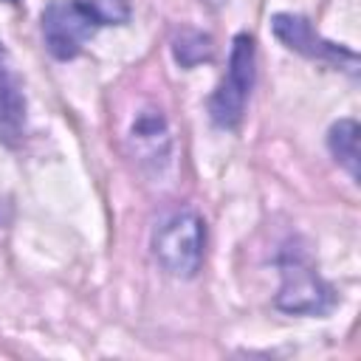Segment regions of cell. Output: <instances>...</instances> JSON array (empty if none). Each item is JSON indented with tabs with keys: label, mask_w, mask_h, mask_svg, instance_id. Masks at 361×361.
Instances as JSON below:
<instances>
[{
	"label": "cell",
	"mask_w": 361,
	"mask_h": 361,
	"mask_svg": "<svg viewBox=\"0 0 361 361\" xmlns=\"http://www.w3.org/2000/svg\"><path fill=\"white\" fill-rule=\"evenodd\" d=\"M206 248V223L195 209H172L164 214L152 231V254L158 265L180 279H189L200 271Z\"/></svg>",
	"instance_id": "cell-1"
},
{
	"label": "cell",
	"mask_w": 361,
	"mask_h": 361,
	"mask_svg": "<svg viewBox=\"0 0 361 361\" xmlns=\"http://www.w3.org/2000/svg\"><path fill=\"white\" fill-rule=\"evenodd\" d=\"M175 59L186 68H192L203 59H212V39L200 31H183L175 39Z\"/></svg>",
	"instance_id": "cell-10"
},
{
	"label": "cell",
	"mask_w": 361,
	"mask_h": 361,
	"mask_svg": "<svg viewBox=\"0 0 361 361\" xmlns=\"http://www.w3.org/2000/svg\"><path fill=\"white\" fill-rule=\"evenodd\" d=\"M124 144H127V152L133 155V161L152 175H161L166 166H172L169 124H166V116L161 113V107H155L152 102H141L135 107V113L130 116L127 130H124Z\"/></svg>",
	"instance_id": "cell-4"
},
{
	"label": "cell",
	"mask_w": 361,
	"mask_h": 361,
	"mask_svg": "<svg viewBox=\"0 0 361 361\" xmlns=\"http://www.w3.org/2000/svg\"><path fill=\"white\" fill-rule=\"evenodd\" d=\"M6 3H17V0H6Z\"/></svg>",
	"instance_id": "cell-11"
},
{
	"label": "cell",
	"mask_w": 361,
	"mask_h": 361,
	"mask_svg": "<svg viewBox=\"0 0 361 361\" xmlns=\"http://www.w3.org/2000/svg\"><path fill=\"white\" fill-rule=\"evenodd\" d=\"M271 28H274L279 42H285L290 51H296V54H302L307 59H319V62H327L333 68H344L350 73L358 71V54L355 51L319 37L313 31L310 20H305L299 14H274L271 17Z\"/></svg>",
	"instance_id": "cell-5"
},
{
	"label": "cell",
	"mask_w": 361,
	"mask_h": 361,
	"mask_svg": "<svg viewBox=\"0 0 361 361\" xmlns=\"http://www.w3.org/2000/svg\"><path fill=\"white\" fill-rule=\"evenodd\" d=\"M254 87V39L248 34H237L228 54V68L214 96L209 99V116L217 127L231 130L240 124L248 93Z\"/></svg>",
	"instance_id": "cell-3"
},
{
	"label": "cell",
	"mask_w": 361,
	"mask_h": 361,
	"mask_svg": "<svg viewBox=\"0 0 361 361\" xmlns=\"http://www.w3.org/2000/svg\"><path fill=\"white\" fill-rule=\"evenodd\" d=\"M25 135V93L23 79L0 42V144L17 147Z\"/></svg>",
	"instance_id": "cell-7"
},
{
	"label": "cell",
	"mask_w": 361,
	"mask_h": 361,
	"mask_svg": "<svg viewBox=\"0 0 361 361\" xmlns=\"http://www.w3.org/2000/svg\"><path fill=\"white\" fill-rule=\"evenodd\" d=\"M327 147L333 158L350 172L353 180H358V166H361V149H358V124L353 118H341L330 127Z\"/></svg>",
	"instance_id": "cell-8"
},
{
	"label": "cell",
	"mask_w": 361,
	"mask_h": 361,
	"mask_svg": "<svg viewBox=\"0 0 361 361\" xmlns=\"http://www.w3.org/2000/svg\"><path fill=\"white\" fill-rule=\"evenodd\" d=\"M93 31L96 23L76 6V0H51L42 8V39L56 59H73Z\"/></svg>",
	"instance_id": "cell-6"
},
{
	"label": "cell",
	"mask_w": 361,
	"mask_h": 361,
	"mask_svg": "<svg viewBox=\"0 0 361 361\" xmlns=\"http://www.w3.org/2000/svg\"><path fill=\"white\" fill-rule=\"evenodd\" d=\"M282 285L276 293V307L285 313H307L319 316L327 313L336 302L333 288L319 276L313 262L299 248H285L279 257Z\"/></svg>",
	"instance_id": "cell-2"
},
{
	"label": "cell",
	"mask_w": 361,
	"mask_h": 361,
	"mask_svg": "<svg viewBox=\"0 0 361 361\" xmlns=\"http://www.w3.org/2000/svg\"><path fill=\"white\" fill-rule=\"evenodd\" d=\"M96 25H121L130 20V0H76Z\"/></svg>",
	"instance_id": "cell-9"
}]
</instances>
